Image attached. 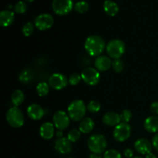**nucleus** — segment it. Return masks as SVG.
<instances>
[{
    "label": "nucleus",
    "mask_w": 158,
    "mask_h": 158,
    "mask_svg": "<svg viewBox=\"0 0 158 158\" xmlns=\"http://www.w3.org/2000/svg\"><path fill=\"white\" fill-rule=\"evenodd\" d=\"M106 46L103 39L97 35L88 37L84 44L86 52L91 56H99L104 51Z\"/></svg>",
    "instance_id": "1"
},
{
    "label": "nucleus",
    "mask_w": 158,
    "mask_h": 158,
    "mask_svg": "<svg viewBox=\"0 0 158 158\" xmlns=\"http://www.w3.org/2000/svg\"><path fill=\"white\" fill-rule=\"evenodd\" d=\"M86 106L84 102L81 100H76L71 102L67 108L68 115L73 121H80L85 117L86 112Z\"/></svg>",
    "instance_id": "2"
},
{
    "label": "nucleus",
    "mask_w": 158,
    "mask_h": 158,
    "mask_svg": "<svg viewBox=\"0 0 158 158\" xmlns=\"http://www.w3.org/2000/svg\"><path fill=\"white\" fill-rule=\"evenodd\" d=\"M87 147L94 154L103 153L107 147V141L103 134H95L91 135L87 140Z\"/></svg>",
    "instance_id": "3"
},
{
    "label": "nucleus",
    "mask_w": 158,
    "mask_h": 158,
    "mask_svg": "<svg viewBox=\"0 0 158 158\" xmlns=\"http://www.w3.org/2000/svg\"><path fill=\"white\" fill-rule=\"evenodd\" d=\"M106 50L111 58L118 60L124 54L126 46L122 40H113L107 43L106 46Z\"/></svg>",
    "instance_id": "4"
},
{
    "label": "nucleus",
    "mask_w": 158,
    "mask_h": 158,
    "mask_svg": "<svg viewBox=\"0 0 158 158\" xmlns=\"http://www.w3.org/2000/svg\"><path fill=\"white\" fill-rule=\"evenodd\" d=\"M6 120L9 124L14 128H19L24 124V116L17 106L11 107L7 111Z\"/></svg>",
    "instance_id": "5"
},
{
    "label": "nucleus",
    "mask_w": 158,
    "mask_h": 158,
    "mask_svg": "<svg viewBox=\"0 0 158 158\" xmlns=\"http://www.w3.org/2000/svg\"><path fill=\"white\" fill-rule=\"evenodd\" d=\"M52 8L56 14L64 15L71 12L73 8V0H53Z\"/></svg>",
    "instance_id": "6"
},
{
    "label": "nucleus",
    "mask_w": 158,
    "mask_h": 158,
    "mask_svg": "<svg viewBox=\"0 0 158 158\" xmlns=\"http://www.w3.org/2000/svg\"><path fill=\"white\" fill-rule=\"evenodd\" d=\"M131 134V127L127 123H120L114 130V138L118 142L127 140Z\"/></svg>",
    "instance_id": "7"
},
{
    "label": "nucleus",
    "mask_w": 158,
    "mask_h": 158,
    "mask_svg": "<svg viewBox=\"0 0 158 158\" xmlns=\"http://www.w3.org/2000/svg\"><path fill=\"white\" fill-rule=\"evenodd\" d=\"M82 80L89 86H95L100 81V75L97 69L93 67H86L81 73Z\"/></svg>",
    "instance_id": "8"
},
{
    "label": "nucleus",
    "mask_w": 158,
    "mask_h": 158,
    "mask_svg": "<svg viewBox=\"0 0 158 158\" xmlns=\"http://www.w3.org/2000/svg\"><path fill=\"white\" fill-rule=\"evenodd\" d=\"M52 122L56 129H58L59 131H63L69 127L70 118L66 112L63 110H58L54 114Z\"/></svg>",
    "instance_id": "9"
},
{
    "label": "nucleus",
    "mask_w": 158,
    "mask_h": 158,
    "mask_svg": "<svg viewBox=\"0 0 158 158\" xmlns=\"http://www.w3.org/2000/svg\"><path fill=\"white\" fill-rule=\"evenodd\" d=\"M54 23V19L52 15L49 13L40 14L35 18L34 24L40 31H44L50 29Z\"/></svg>",
    "instance_id": "10"
},
{
    "label": "nucleus",
    "mask_w": 158,
    "mask_h": 158,
    "mask_svg": "<svg viewBox=\"0 0 158 158\" xmlns=\"http://www.w3.org/2000/svg\"><path fill=\"white\" fill-rule=\"evenodd\" d=\"M68 84V80L63 74L56 73L50 76L49 79V85L52 89L60 90L66 87Z\"/></svg>",
    "instance_id": "11"
},
{
    "label": "nucleus",
    "mask_w": 158,
    "mask_h": 158,
    "mask_svg": "<svg viewBox=\"0 0 158 158\" xmlns=\"http://www.w3.org/2000/svg\"><path fill=\"white\" fill-rule=\"evenodd\" d=\"M55 149L61 154H69L72 151V142L67 137H60L56 140Z\"/></svg>",
    "instance_id": "12"
},
{
    "label": "nucleus",
    "mask_w": 158,
    "mask_h": 158,
    "mask_svg": "<svg viewBox=\"0 0 158 158\" xmlns=\"http://www.w3.org/2000/svg\"><path fill=\"white\" fill-rule=\"evenodd\" d=\"M134 148H135L136 151L139 154L147 155V154L151 152L153 145L152 143H151L148 139L140 138L135 141V143H134Z\"/></svg>",
    "instance_id": "13"
},
{
    "label": "nucleus",
    "mask_w": 158,
    "mask_h": 158,
    "mask_svg": "<svg viewBox=\"0 0 158 158\" xmlns=\"http://www.w3.org/2000/svg\"><path fill=\"white\" fill-rule=\"evenodd\" d=\"M27 114L32 120H39L44 115V110L40 105L32 103L27 108Z\"/></svg>",
    "instance_id": "14"
},
{
    "label": "nucleus",
    "mask_w": 158,
    "mask_h": 158,
    "mask_svg": "<svg viewBox=\"0 0 158 158\" xmlns=\"http://www.w3.org/2000/svg\"><path fill=\"white\" fill-rule=\"evenodd\" d=\"M55 134V126L53 123L46 122L40 127V134L44 140H50L53 137Z\"/></svg>",
    "instance_id": "15"
},
{
    "label": "nucleus",
    "mask_w": 158,
    "mask_h": 158,
    "mask_svg": "<svg viewBox=\"0 0 158 158\" xmlns=\"http://www.w3.org/2000/svg\"><path fill=\"white\" fill-rule=\"evenodd\" d=\"M95 67L98 71H106L112 66V62L106 56H99L95 60Z\"/></svg>",
    "instance_id": "16"
},
{
    "label": "nucleus",
    "mask_w": 158,
    "mask_h": 158,
    "mask_svg": "<svg viewBox=\"0 0 158 158\" xmlns=\"http://www.w3.org/2000/svg\"><path fill=\"white\" fill-rule=\"evenodd\" d=\"M103 122L104 124L107 125V126L116 127L119 123H121L120 114L114 112V111L106 113L103 117Z\"/></svg>",
    "instance_id": "17"
},
{
    "label": "nucleus",
    "mask_w": 158,
    "mask_h": 158,
    "mask_svg": "<svg viewBox=\"0 0 158 158\" xmlns=\"http://www.w3.org/2000/svg\"><path fill=\"white\" fill-rule=\"evenodd\" d=\"M14 12L10 10H3L0 12V25L3 27L10 26L14 21Z\"/></svg>",
    "instance_id": "18"
},
{
    "label": "nucleus",
    "mask_w": 158,
    "mask_h": 158,
    "mask_svg": "<svg viewBox=\"0 0 158 158\" xmlns=\"http://www.w3.org/2000/svg\"><path fill=\"white\" fill-rule=\"evenodd\" d=\"M144 128L149 133L158 132V117L157 116H151L148 117L144 121Z\"/></svg>",
    "instance_id": "19"
},
{
    "label": "nucleus",
    "mask_w": 158,
    "mask_h": 158,
    "mask_svg": "<svg viewBox=\"0 0 158 158\" xmlns=\"http://www.w3.org/2000/svg\"><path fill=\"white\" fill-rule=\"evenodd\" d=\"M94 128V122L90 117H85L80 121L79 130L84 134H89Z\"/></svg>",
    "instance_id": "20"
},
{
    "label": "nucleus",
    "mask_w": 158,
    "mask_h": 158,
    "mask_svg": "<svg viewBox=\"0 0 158 158\" xmlns=\"http://www.w3.org/2000/svg\"><path fill=\"white\" fill-rule=\"evenodd\" d=\"M103 9L107 15L114 16L118 13L119 6L115 2L111 1V0H106L103 2Z\"/></svg>",
    "instance_id": "21"
},
{
    "label": "nucleus",
    "mask_w": 158,
    "mask_h": 158,
    "mask_svg": "<svg viewBox=\"0 0 158 158\" xmlns=\"http://www.w3.org/2000/svg\"><path fill=\"white\" fill-rule=\"evenodd\" d=\"M25 100V94L20 89H16L12 94V102L15 106H18L23 103Z\"/></svg>",
    "instance_id": "22"
},
{
    "label": "nucleus",
    "mask_w": 158,
    "mask_h": 158,
    "mask_svg": "<svg viewBox=\"0 0 158 158\" xmlns=\"http://www.w3.org/2000/svg\"><path fill=\"white\" fill-rule=\"evenodd\" d=\"M37 94L40 97H45L49 92V85L46 82H41L37 85L36 87Z\"/></svg>",
    "instance_id": "23"
},
{
    "label": "nucleus",
    "mask_w": 158,
    "mask_h": 158,
    "mask_svg": "<svg viewBox=\"0 0 158 158\" xmlns=\"http://www.w3.org/2000/svg\"><path fill=\"white\" fill-rule=\"evenodd\" d=\"M74 9L79 13H84L89 9V5L85 1H79L74 5Z\"/></svg>",
    "instance_id": "24"
},
{
    "label": "nucleus",
    "mask_w": 158,
    "mask_h": 158,
    "mask_svg": "<svg viewBox=\"0 0 158 158\" xmlns=\"http://www.w3.org/2000/svg\"><path fill=\"white\" fill-rule=\"evenodd\" d=\"M81 136V132L80 130L77 129H72L71 131H69L67 134V138L72 143H75V142L78 141Z\"/></svg>",
    "instance_id": "25"
},
{
    "label": "nucleus",
    "mask_w": 158,
    "mask_h": 158,
    "mask_svg": "<svg viewBox=\"0 0 158 158\" xmlns=\"http://www.w3.org/2000/svg\"><path fill=\"white\" fill-rule=\"evenodd\" d=\"M23 34L26 37H29L34 32V25L32 23L29 22L26 23L24 26H23V29H22Z\"/></svg>",
    "instance_id": "26"
},
{
    "label": "nucleus",
    "mask_w": 158,
    "mask_h": 158,
    "mask_svg": "<svg viewBox=\"0 0 158 158\" xmlns=\"http://www.w3.org/2000/svg\"><path fill=\"white\" fill-rule=\"evenodd\" d=\"M87 110L90 113H97L100 110V108H101V105L99 102L95 101V100H92V101L89 102L87 104Z\"/></svg>",
    "instance_id": "27"
},
{
    "label": "nucleus",
    "mask_w": 158,
    "mask_h": 158,
    "mask_svg": "<svg viewBox=\"0 0 158 158\" xmlns=\"http://www.w3.org/2000/svg\"><path fill=\"white\" fill-rule=\"evenodd\" d=\"M120 117L122 123H128V122H130V120L132 118V113H131V111L130 110L125 109L120 113Z\"/></svg>",
    "instance_id": "28"
},
{
    "label": "nucleus",
    "mask_w": 158,
    "mask_h": 158,
    "mask_svg": "<svg viewBox=\"0 0 158 158\" xmlns=\"http://www.w3.org/2000/svg\"><path fill=\"white\" fill-rule=\"evenodd\" d=\"M27 10V6L23 1H19L14 6V12L19 14H23Z\"/></svg>",
    "instance_id": "29"
},
{
    "label": "nucleus",
    "mask_w": 158,
    "mask_h": 158,
    "mask_svg": "<svg viewBox=\"0 0 158 158\" xmlns=\"http://www.w3.org/2000/svg\"><path fill=\"white\" fill-rule=\"evenodd\" d=\"M112 68L116 73H121L124 69V63L121 60H115L112 63Z\"/></svg>",
    "instance_id": "30"
},
{
    "label": "nucleus",
    "mask_w": 158,
    "mask_h": 158,
    "mask_svg": "<svg viewBox=\"0 0 158 158\" xmlns=\"http://www.w3.org/2000/svg\"><path fill=\"white\" fill-rule=\"evenodd\" d=\"M103 158H122L121 154L115 149H110L105 151Z\"/></svg>",
    "instance_id": "31"
},
{
    "label": "nucleus",
    "mask_w": 158,
    "mask_h": 158,
    "mask_svg": "<svg viewBox=\"0 0 158 158\" xmlns=\"http://www.w3.org/2000/svg\"><path fill=\"white\" fill-rule=\"evenodd\" d=\"M32 73H31L29 70H28V69H26V70H24L23 72H22L19 76V80L24 83H28V82L30 81V80H32Z\"/></svg>",
    "instance_id": "32"
},
{
    "label": "nucleus",
    "mask_w": 158,
    "mask_h": 158,
    "mask_svg": "<svg viewBox=\"0 0 158 158\" xmlns=\"http://www.w3.org/2000/svg\"><path fill=\"white\" fill-rule=\"evenodd\" d=\"M82 80L81 74H79L77 73H74L72 75L69 77V83L72 86H76V85L79 84L80 81Z\"/></svg>",
    "instance_id": "33"
},
{
    "label": "nucleus",
    "mask_w": 158,
    "mask_h": 158,
    "mask_svg": "<svg viewBox=\"0 0 158 158\" xmlns=\"http://www.w3.org/2000/svg\"><path fill=\"white\" fill-rule=\"evenodd\" d=\"M150 109H151V111L153 113V114H156V115H158V101L154 102V103L151 105Z\"/></svg>",
    "instance_id": "34"
},
{
    "label": "nucleus",
    "mask_w": 158,
    "mask_h": 158,
    "mask_svg": "<svg viewBox=\"0 0 158 158\" xmlns=\"http://www.w3.org/2000/svg\"><path fill=\"white\" fill-rule=\"evenodd\" d=\"M123 154H124L125 157L133 158V157H134V151L131 148H126L123 151Z\"/></svg>",
    "instance_id": "35"
},
{
    "label": "nucleus",
    "mask_w": 158,
    "mask_h": 158,
    "mask_svg": "<svg viewBox=\"0 0 158 158\" xmlns=\"http://www.w3.org/2000/svg\"><path fill=\"white\" fill-rule=\"evenodd\" d=\"M152 145L153 148L158 151V133L155 134L152 138Z\"/></svg>",
    "instance_id": "36"
},
{
    "label": "nucleus",
    "mask_w": 158,
    "mask_h": 158,
    "mask_svg": "<svg viewBox=\"0 0 158 158\" xmlns=\"http://www.w3.org/2000/svg\"><path fill=\"white\" fill-rule=\"evenodd\" d=\"M89 158H103V157H102L100 154H94V153H92V154L89 155Z\"/></svg>",
    "instance_id": "37"
},
{
    "label": "nucleus",
    "mask_w": 158,
    "mask_h": 158,
    "mask_svg": "<svg viewBox=\"0 0 158 158\" xmlns=\"http://www.w3.org/2000/svg\"><path fill=\"white\" fill-rule=\"evenodd\" d=\"M145 158H157V157H156L155 155H154L153 153H149V154H148L146 155V157Z\"/></svg>",
    "instance_id": "38"
},
{
    "label": "nucleus",
    "mask_w": 158,
    "mask_h": 158,
    "mask_svg": "<svg viewBox=\"0 0 158 158\" xmlns=\"http://www.w3.org/2000/svg\"><path fill=\"white\" fill-rule=\"evenodd\" d=\"M56 134H57V137H58L59 138L63 137V132H62V131H59L58 130V132L56 133Z\"/></svg>",
    "instance_id": "39"
},
{
    "label": "nucleus",
    "mask_w": 158,
    "mask_h": 158,
    "mask_svg": "<svg viewBox=\"0 0 158 158\" xmlns=\"http://www.w3.org/2000/svg\"><path fill=\"white\" fill-rule=\"evenodd\" d=\"M26 2H33L34 0H25Z\"/></svg>",
    "instance_id": "40"
},
{
    "label": "nucleus",
    "mask_w": 158,
    "mask_h": 158,
    "mask_svg": "<svg viewBox=\"0 0 158 158\" xmlns=\"http://www.w3.org/2000/svg\"><path fill=\"white\" fill-rule=\"evenodd\" d=\"M133 158H142L141 157H138V156H137V157H134Z\"/></svg>",
    "instance_id": "41"
},
{
    "label": "nucleus",
    "mask_w": 158,
    "mask_h": 158,
    "mask_svg": "<svg viewBox=\"0 0 158 158\" xmlns=\"http://www.w3.org/2000/svg\"><path fill=\"white\" fill-rule=\"evenodd\" d=\"M68 158H73V157H68Z\"/></svg>",
    "instance_id": "42"
}]
</instances>
